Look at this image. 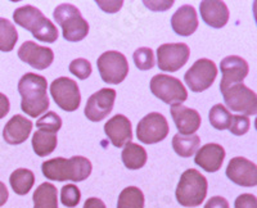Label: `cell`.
I'll return each instance as SVG.
<instances>
[{
	"mask_svg": "<svg viewBox=\"0 0 257 208\" xmlns=\"http://www.w3.org/2000/svg\"><path fill=\"white\" fill-rule=\"evenodd\" d=\"M57 144H58L57 135L52 132L38 130L32 136V148L39 157H47L52 154L57 148Z\"/></svg>",
	"mask_w": 257,
	"mask_h": 208,
	"instance_id": "cell-25",
	"label": "cell"
},
{
	"mask_svg": "<svg viewBox=\"0 0 257 208\" xmlns=\"http://www.w3.org/2000/svg\"><path fill=\"white\" fill-rule=\"evenodd\" d=\"M189 56V47L184 43L162 44L157 49L158 67L166 72H176L181 67H184Z\"/></svg>",
	"mask_w": 257,
	"mask_h": 208,
	"instance_id": "cell-12",
	"label": "cell"
},
{
	"mask_svg": "<svg viewBox=\"0 0 257 208\" xmlns=\"http://www.w3.org/2000/svg\"><path fill=\"white\" fill-rule=\"evenodd\" d=\"M217 76V67L211 59L202 58L194 62V65L187 71L184 80L188 88L194 93L207 90L211 88Z\"/></svg>",
	"mask_w": 257,
	"mask_h": 208,
	"instance_id": "cell-9",
	"label": "cell"
},
{
	"mask_svg": "<svg viewBox=\"0 0 257 208\" xmlns=\"http://www.w3.org/2000/svg\"><path fill=\"white\" fill-rule=\"evenodd\" d=\"M104 132L116 148L132 143V122L123 114H116L104 125Z\"/></svg>",
	"mask_w": 257,
	"mask_h": 208,
	"instance_id": "cell-17",
	"label": "cell"
},
{
	"mask_svg": "<svg viewBox=\"0 0 257 208\" xmlns=\"http://www.w3.org/2000/svg\"><path fill=\"white\" fill-rule=\"evenodd\" d=\"M201 17L206 25L213 29H221L229 21V9L224 2L203 0L199 4Z\"/></svg>",
	"mask_w": 257,
	"mask_h": 208,
	"instance_id": "cell-19",
	"label": "cell"
},
{
	"mask_svg": "<svg viewBox=\"0 0 257 208\" xmlns=\"http://www.w3.org/2000/svg\"><path fill=\"white\" fill-rule=\"evenodd\" d=\"M47 88L48 82L44 76L29 72L21 77L18 82V93L22 98L21 108L30 117H39L49 108Z\"/></svg>",
	"mask_w": 257,
	"mask_h": 208,
	"instance_id": "cell-1",
	"label": "cell"
},
{
	"mask_svg": "<svg viewBox=\"0 0 257 208\" xmlns=\"http://www.w3.org/2000/svg\"><path fill=\"white\" fill-rule=\"evenodd\" d=\"M80 199H81V193H80V189L77 188L76 185H64L63 188L61 189V202L66 207H76L80 203Z\"/></svg>",
	"mask_w": 257,
	"mask_h": 208,
	"instance_id": "cell-33",
	"label": "cell"
},
{
	"mask_svg": "<svg viewBox=\"0 0 257 208\" xmlns=\"http://www.w3.org/2000/svg\"><path fill=\"white\" fill-rule=\"evenodd\" d=\"M11 186L18 195H26L34 186L35 182V175L31 170L27 168H18L15 172H12L9 177Z\"/></svg>",
	"mask_w": 257,
	"mask_h": 208,
	"instance_id": "cell-27",
	"label": "cell"
},
{
	"mask_svg": "<svg viewBox=\"0 0 257 208\" xmlns=\"http://www.w3.org/2000/svg\"><path fill=\"white\" fill-rule=\"evenodd\" d=\"M13 18H15V22L18 26L24 27L27 31H30L34 35V38L38 39L39 41L52 44V43H56L57 39H58L57 27L36 7H20L13 13Z\"/></svg>",
	"mask_w": 257,
	"mask_h": 208,
	"instance_id": "cell-3",
	"label": "cell"
},
{
	"mask_svg": "<svg viewBox=\"0 0 257 208\" xmlns=\"http://www.w3.org/2000/svg\"><path fill=\"white\" fill-rule=\"evenodd\" d=\"M53 17L62 27L63 38L70 43L84 40L89 33V24L81 16V12L72 4L64 3L57 7Z\"/></svg>",
	"mask_w": 257,
	"mask_h": 208,
	"instance_id": "cell-5",
	"label": "cell"
},
{
	"mask_svg": "<svg viewBox=\"0 0 257 208\" xmlns=\"http://www.w3.org/2000/svg\"><path fill=\"white\" fill-rule=\"evenodd\" d=\"M249 126H251V121L247 116H242V114H235L231 117L230 126H229V130L233 135L235 136H242V135L247 134L249 130Z\"/></svg>",
	"mask_w": 257,
	"mask_h": 208,
	"instance_id": "cell-35",
	"label": "cell"
},
{
	"mask_svg": "<svg viewBox=\"0 0 257 208\" xmlns=\"http://www.w3.org/2000/svg\"><path fill=\"white\" fill-rule=\"evenodd\" d=\"M208 117H210L211 126L215 127L216 130H225L229 129V126H230L233 116L229 112V109L225 108L222 104H215L211 108Z\"/></svg>",
	"mask_w": 257,
	"mask_h": 208,
	"instance_id": "cell-30",
	"label": "cell"
},
{
	"mask_svg": "<svg viewBox=\"0 0 257 208\" xmlns=\"http://www.w3.org/2000/svg\"><path fill=\"white\" fill-rule=\"evenodd\" d=\"M171 26L179 36H190L198 29V17L192 6H181L171 17Z\"/></svg>",
	"mask_w": 257,
	"mask_h": 208,
	"instance_id": "cell-21",
	"label": "cell"
},
{
	"mask_svg": "<svg viewBox=\"0 0 257 208\" xmlns=\"http://www.w3.org/2000/svg\"><path fill=\"white\" fill-rule=\"evenodd\" d=\"M169 130V123L164 114L152 112L139 121L137 136L144 144H156L166 139Z\"/></svg>",
	"mask_w": 257,
	"mask_h": 208,
	"instance_id": "cell-11",
	"label": "cell"
},
{
	"mask_svg": "<svg viewBox=\"0 0 257 208\" xmlns=\"http://www.w3.org/2000/svg\"><path fill=\"white\" fill-rule=\"evenodd\" d=\"M50 94L57 106L63 111H76L81 103V94L76 81L68 77H58L50 85Z\"/></svg>",
	"mask_w": 257,
	"mask_h": 208,
	"instance_id": "cell-10",
	"label": "cell"
},
{
	"mask_svg": "<svg viewBox=\"0 0 257 208\" xmlns=\"http://www.w3.org/2000/svg\"><path fill=\"white\" fill-rule=\"evenodd\" d=\"M170 112L180 135H193L201 127V114L196 109L188 108L183 104H173Z\"/></svg>",
	"mask_w": 257,
	"mask_h": 208,
	"instance_id": "cell-18",
	"label": "cell"
},
{
	"mask_svg": "<svg viewBox=\"0 0 257 208\" xmlns=\"http://www.w3.org/2000/svg\"><path fill=\"white\" fill-rule=\"evenodd\" d=\"M36 126H38L39 130H43V131L57 134L62 127V120L56 112H48L43 117L39 118V121L36 122Z\"/></svg>",
	"mask_w": 257,
	"mask_h": 208,
	"instance_id": "cell-32",
	"label": "cell"
},
{
	"mask_svg": "<svg viewBox=\"0 0 257 208\" xmlns=\"http://www.w3.org/2000/svg\"><path fill=\"white\" fill-rule=\"evenodd\" d=\"M226 176L234 184L240 186H256L257 185V167L253 162L244 157H234L226 167Z\"/></svg>",
	"mask_w": 257,
	"mask_h": 208,
	"instance_id": "cell-14",
	"label": "cell"
},
{
	"mask_svg": "<svg viewBox=\"0 0 257 208\" xmlns=\"http://www.w3.org/2000/svg\"><path fill=\"white\" fill-rule=\"evenodd\" d=\"M96 4L100 7V8L104 11V12L108 13H114L117 11H120L121 7H122V2H96Z\"/></svg>",
	"mask_w": 257,
	"mask_h": 208,
	"instance_id": "cell-38",
	"label": "cell"
},
{
	"mask_svg": "<svg viewBox=\"0 0 257 208\" xmlns=\"http://www.w3.org/2000/svg\"><path fill=\"white\" fill-rule=\"evenodd\" d=\"M84 208H105V204L99 198H88L84 203Z\"/></svg>",
	"mask_w": 257,
	"mask_h": 208,
	"instance_id": "cell-40",
	"label": "cell"
},
{
	"mask_svg": "<svg viewBox=\"0 0 257 208\" xmlns=\"http://www.w3.org/2000/svg\"><path fill=\"white\" fill-rule=\"evenodd\" d=\"M70 72L72 75H75L76 77H79L80 80L88 79L91 75V65L88 59L84 58H77L73 59L70 63Z\"/></svg>",
	"mask_w": 257,
	"mask_h": 208,
	"instance_id": "cell-34",
	"label": "cell"
},
{
	"mask_svg": "<svg viewBox=\"0 0 257 208\" xmlns=\"http://www.w3.org/2000/svg\"><path fill=\"white\" fill-rule=\"evenodd\" d=\"M116 91L113 89H100L91 95L85 106V116L93 122L105 118L113 109Z\"/></svg>",
	"mask_w": 257,
	"mask_h": 208,
	"instance_id": "cell-13",
	"label": "cell"
},
{
	"mask_svg": "<svg viewBox=\"0 0 257 208\" xmlns=\"http://www.w3.org/2000/svg\"><path fill=\"white\" fill-rule=\"evenodd\" d=\"M208 182L197 170L189 168L181 173L176 188V199L183 207H197L207 195Z\"/></svg>",
	"mask_w": 257,
	"mask_h": 208,
	"instance_id": "cell-4",
	"label": "cell"
},
{
	"mask_svg": "<svg viewBox=\"0 0 257 208\" xmlns=\"http://www.w3.org/2000/svg\"><path fill=\"white\" fill-rule=\"evenodd\" d=\"M34 208H58L57 188L50 182L39 185L34 193Z\"/></svg>",
	"mask_w": 257,
	"mask_h": 208,
	"instance_id": "cell-24",
	"label": "cell"
},
{
	"mask_svg": "<svg viewBox=\"0 0 257 208\" xmlns=\"http://www.w3.org/2000/svg\"><path fill=\"white\" fill-rule=\"evenodd\" d=\"M32 130V122L26 117L16 114L3 129V138L11 145H18L27 140Z\"/></svg>",
	"mask_w": 257,
	"mask_h": 208,
	"instance_id": "cell-22",
	"label": "cell"
},
{
	"mask_svg": "<svg viewBox=\"0 0 257 208\" xmlns=\"http://www.w3.org/2000/svg\"><path fill=\"white\" fill-rule=\"evenodd\" d=\"M147 152L139 144L127 143L121 154L123 164L128 170H139L147 163Z\"/></svg>",
	"mask_w": 257,
	"mask_h": 208,
	"instance_id": "cell-23",
	"label": "cell"
},
{
	"mask_svg": "<svg viewBox=\"0 0 257 208\" xmlns=\"http://www.w3.org/2000/svg\"><path fill=\"white\" fill-rule=\"evenodd\" d=\"M222 80L220 82V91H224L234 84H239L248 75V63L238 56H229L220 63Z\"/></svg>",
	"mask_w": 257,
	"mask_h": 208,
	"instance_id": "cell-16",
	"label": "cell"
},
{
	"mask_svg": "<svg viewBox=\"0 0 257 208\" xmlns=\"http://www.w3.org/2000/svg\"><path fill=\"white\" fill-rule=\"evenodd\" d=\"M9 109H11V103H9L8 97L3 93H0V120L9 113Z\"/></svg>",
	"mask_w": 257,
	"mask_h": 208,
	"instance_id": "cell-39",
	"label": "cell"
},
{
	"mask_svg": "<svg viewBox=\"0 0 257 208\" xmlns=\"http://www.w3.org/2000/svg\"><path fill=\"white\" fill-rule=\"evenodd\" d=\"M133 58L139 70L147 71L155 67V54L151 48H139L134 52Z\"/></svg>",
	"mask_w": 257,
	"mask_h": 208,
	"instance_id": "cell-31",
	"label": "cell"
},
{
	"mask_svg": "<svg viewBox=\"0 0 257 208\" xmlns=\"http://www.w3.org/2000/svg\"><path fill=\"white\" fill-rule=\"evenodd\" d=\"M18 40V33L15 25L7 18H0V50L12 52Z\"/></svg>",
	"mask_w": 257,
	"mask_h": 208,
	"instance_id": "cell-28",
	"label": "cell"
},
{
	"mask_svg": "<svg viewBox=\"0 0 257 208\" xmlns=\"http://www.w3.org/2000/svg\"><path fill=\"white\" fill-rule=\"evenodd\" d=\"M205 208H229V203L224 196H212L207 200Z\"/></svg>",
	"mask_w": 257,
	"mask_h": 208,
	"instance_id": "cell-37",
	"label": "cell"
},
{
	"mask_svg": "<svg viewBox=\"0 0 257 208\" xmlns=\"http://www.w3.org/2000/svg\"><path fill=\"white\" fill-rule=\"evenodd\" d=\"M91 170V162L82 155H75L68 159L57 157L41 164L43 175L53 181H84L90 176Z\"/></svg>",
	"mask_w": 257,
	"mask_h": 208,
	"instance_id": "cell-2",
	"label": "cell"
},
{
	"mask_svg": "<svg viewBox=\"0 0 257 208\" xmlns=\"http://www.w3.org/2000/svg\"><path fill=\"white\" fill-rule=\"evenodd\" d=\"M18 57L22 62L36 70L50 67L54 61V53L50 48L40 47L34 41H26L18 49Z\"/></svg>",
	"mask_w": 257,
	"mask_h": 208,
	"instance_id": "cell-15",
	"label": "cell"
},
{
	"mask_svg": "<svg viewBox=\"0 0 257 208\" xmlns=\"http://www.w3.org/2000/svg\"><path fill=\"white\" fill-rule=\"evenodd\" d=\"M225 158V149L216 143L206 144L198 149L194 162L207 172H216L221 168Z\"/></svg>",
	"mask_w": 257,
	"mask_h": 208,
	"instance_id": "cell-20",
	"label": "cell"
},
{
	"mask_svg": "<svg viewBox=\"0 0 257 208\" xmlns=\"http://www.w3.org/2000/svg\"><path fill=\"white\" fill-rule=\"evenodd\" d=\"M98 71L102 80L111 85H117L126 79L128 74V63L126 57L120 52H105L96 61Z\"/></svg>",
	"mask_w": 257,
	"mask_h": 208,
	"instance_id": "cell-7",
	"label": "cell"
},
{
	"mask_svg": "<svg viewBox=\"0 0 257 208\" xmlns=\"http://www.w3.org/2000/svg\"><path fill=\"white\" fill-rule=\"evenodd\" d=\"M8 196H9L8 189H7V186L3 184V182L0 181V207L6 204L7 200H8Z\"/></svg>",
	"mask_w": 257,
	"mask_h": 208,
	"instance_id": "cell-41",
	"label": "cell"
},
{
	"mask_svg": "<svg viewBox=\"0 0 257 208\" xmlns=\"http://www.w3.org/2000/svg\"><path fill=\"white\" fill-rule=\"evenodd\" d=\"M117 208H144V194L137 186H127L118 195Z\"/></svg>",
	"mask_w": 257,
	"mask_h": 208,
	"instance_id": "cell-29",
	"label": "cell"
},
{
	"mask_svg": "<svg viewBox=\"0 0 257 208\" xmlns=\"http://www.w3.org/2000/svg\"><path fill=\"white\" fill-rule=\"evenodd\" d=\"M234 208H257L256 196L252 194H242L235 199Z\"/></svg>",
	"mask_w": 257,
	"mask_h": 208,
	"instance_id": "cell-36",
	"label": "cell"
},
{
	"mask_svg": "<svg viewBox=\"0 0 257 208\" xmlns=\"http://www.w3.org/2000/svg\"><path fill=\"white\" fill-rule=\"evenodd\" d=\"M149 88L156 98L166 104H181L188 99V91L179 79L169 75H156L151 80Z\"/></svg>",
	"mask_w": 257,
	"mask_h": 208,
	"instance_id": "cell-6",
	"label": "cell"
},
{
	"mask_svg": "<svg viewBox=\"0 0 257 208\" xmlns=\"http://www.w3.org/2000/svg\"><path fill=\"white\" fill-rule=\"evenodd\" d=\"M221 94L224 97L225 104L231 111L240 112L245 116H254L257 113L256 93L247 88L243 82L230 85L221 91Z\"/></svg>",
	"mask_w": 257,
	"mask_h": 208,
	"instance_id": "cell-8",
	"label": "cell"
},
{
	"mask_svg": "<svg viewBox=\"0 0 257 208\" xmlns=\"http://www.w3.org/2000/svg\"><path fill=\"white\" fill-rule=\"evenodd\" d=\"M199 144H201V139H199L198 135H180L176 134L173 138V148L175 150V153L180 157H192L194 153L197 152V149L199 148Z\"/></svg>",
	"mask_w": 257,
	"mask_h": 208,
	"instance_id": "cell-26",
	"label": "cell"
}]
</instances>
